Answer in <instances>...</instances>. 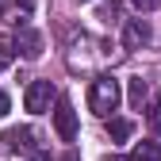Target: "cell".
<instances>
[{
	"label": "cell",
	"mask_w": 161,
	"mask_h": 161,
	"mask_svg": "<svg viewBox=\"0 0 161 161\" xmlns=\"http://www.w3.org/2000/svg\"><path fill=\"white\" fill-rule=\"evenodd\" d=\"M88 108L100 119H108L119 108V80L115 77H96L92 85H88Z\"/></svg>",
	"instance_id": "6da1fadb"
},
{
	"label": "cell",
	"mask_w": 161,
	"mask_h": 161,
	"mask_svg": "<svg viewBox=\"0 0 161 161\" xmlns=\"http://www.w3.org/2000/svg\"><path fill=\"white\" fill-rule=\"evenodd\" d=\"M50 100H58V92H54L50 80H31L27 92H23V108L35 111V115H42V111H50Z\"/></svg>",
	"instance_id": "7a4b0ae2"
},
{
	"label": "cell",
	"mask_w": 161,
	"mask_h": 161,
	"mask_svg": "<svg viewBox=\"0 0 161 161\" xmlns=\"http://www.w3.org/2000/svg\"><path fill=\"white\" fill-rule=\"evenodd\" d=\"M54 130L62 142H73L77 138V111L69 104V96H58V108H54Z\"/></svg>",
	"instance_id": "3957f363"
},
{
	"label": "cell",
	"mask_w": 161,
	"mask_h": 161,
	"mask_svg": "<svg viewBox=\"0 0 161 161\" xmlns=\"http://www.w3.org/2000/svg\"><path fill=\"white\" fill-rule=\"evenodd\" d=\"M150 23L146 19H127V31H123V46L127 50H142L146 42H150Z\"/></svg>",
	"instance_id": "277c9868"
},
{
	"label": "cell",
	"mask_w": 161,
	"mask_h": 161,
	"mask_svg": "<svg viewBox=\"0 0 161 161\" xmlns=\"http://www.w3.org/2000/svg\"><path fill=\"white\" fill-rule=\"evenodd\" d=\"M4 150L8 153H19V150H35V130L31 127H12V130H4Z\"/></svg>",
	"instance_id": "5b68a950"
},
{
	"label": "cell",
	"mask_w": 161,
	"mask_h": 161,
	"mask_svg": "<svg viewBox=\"0 0 161 161\" xmlns=\"http://www.w3.org/2000/svg\"><path fill=\"white\" fill-rule=\"evenodd\" d=\"M15 46L23 50V58H31V62H35V58L42 54V35L31 31V27H23V31H19V38H15Z\"/></svg>",
	"instance_id": "8992f818"
},
{
	"label": "cell",
	"mask_w": 161,
	"mask_h": 161,
	"mask_svg": "<svg viewBox=\"0 0 161 161\" xmlns=\"http://www.w3.org/2000/svg\"><path fill=\"white\" fill-rule=\"evenodd\" d=\"M127 100H130V108H134V111H142V104L150 100V88H146V80H142V77H134V80H130Z\"/></svg>",
	"instance_id": "52a82bcc"
},
{
	"label": "cell",
	"mask_w": 161,
	"mask_h": 161,
	"mask_svg": "<svg viewBox=\"0 0 161 161\" xmlns=\"http://www.w3.org/2000/svg\"><path fill=\"white\" fill-rule=\"evenodd\" d=\"M127 161H161V142H138Z\"/></svg>",
	"instance_id": "ba28073f"
},
{
	"label": "cell",
	"mask_w": 161,
	"mask_h": 161,
	"mask_svg": "<svg viewBox=\"0 0 161 161\" xmlns=\"http://www.w3.org/2000/svg\"><path fill=\"white\" fill-rule=\"evenodd\" d=\"M108 134H111V142H127L134 134V123L130 119H108Z\"/></svg>",
	"instance_id": "9c48e42d"
},
{
	"label": "cell",
	"mask_w": 161,
	"mask_h": 161,
	"mask_svg": "<svg viewBox=\"0 0 161 161\" xmlns=\"http://www.w3.org/2000/svg\"><path fill=\"white\" fill-rule=\"evenodd\" d=\"M35 8V0H4L0 4V19H15V15H27Z\"/></svg>",
	"instance_id": "30bf717a"
},
{
	"label": "cell",
	"mask_w": 161,
	"mask_h": 161,
	"mask_svg": "<svg viewBox=\"0 0 161 161\" xmlns=\"http://www.w3.org/2000/svg\"><path fill=\"white\" fill-rule=\"evenodd\" d=\"M15 58V38L12 35H0V69H8Z\"/></svg>",
	"instance_id": "8fae6325"
},
{
	"label": "cell",
	"mask_w": 161,
	"mask_h": 161,
	"mask_svg": "<svg viewBox=\"0 0 161 161\" xmlns=\"http://www.w3.org/2000/svg\"><path fill=\"white\" fill-rule=\"evenodd\" d=\"M146 123H150V130H153V134H161V100H153V104H150Z\"/></svg>",
	"instance_id": "7c38bea8"
},
{
	"label": "cell",
	"mask_w": 161,
	"mask_h": 161,
	"mask_svg": "<svg viewBox=\"0 0 161 161\" xmlns=\"http://www.w3.org/2000/svg\"><path fill=\"white\" fill-rule=\"evenodd\" d=\"M100 19H104V23L119 19V4H115V0H108V4H100Z\"/></svg>",
	"instance_id": "4fadbf2b"
},
{
	"label": "cell",
	"mask_w": 161,
	"mask_h": 161,
	"mask_svg": "<svg viewBox=\"0 0 161 161\" xmlns=\"http://www.w3.org/2000/svg\"><path fill=\"white\" fill-rule=\"evenodd\" d=\"M130 4H134L138 12H153V8H161V0H130Z\"/></svg>",
	"instance_id": "5bb4252c"
},
{
	"label": "cell",
	"mask_w": 161,
	"mask_h": 161,
	"mask_svg": "<svg viewBox=\"0 0 161 161\" xmlns=\"http://www.w3.org/2000/svg\"><path fill=\"white\" fill-rule=\"evenodd\" d=\"M8 108H12V104H8V92H4V88H0V119H4V115H8Z\"/></svg>",
	"instance_id": "9a60e30c"
},
{
	"label": "cell",
	"mask_w": 161,
	"mask_h": 161,
	"mask_svg": "<svg viewBox=\"0 0 161 161\" xmlns=\"http://www.w3.org/2000/svg\"><path fill=\"white\" fill-rule=\"evenodd\" d=\"M27 161H54L50 153H35V157H27Z\"/></svg>",
	"instance_id": "2e32d148"
},
{
	"label": "cell",
	"mask_w": 161,
	"mask_h": 161,
	"mask_svg": "<svg viewBox=\"0 0 161 161\" xmlns=\"http://www.w3.org/2000/svg\"><path fill=\"white\" fill-rule=\"evenodd\" d=\"M65 161H80V157H77V153H65Z\"/></svg>",
	"instance_id": "e0dca14e"
},
{
	"label": "cell",
	"mask_w": 161,
	"mask_h": 161,
	"mask_svg": "<svg viewBox=\"0 0 161 161\" xmlns=\"http://www.w3.org/2000/svg\"><path fill=\"white\" fill-rule=\"evenodd\" d=\"M80 4H85V0H80Z\"/></svg>",
	"instance_id": "ac0fdd59"
}]
</instances>
